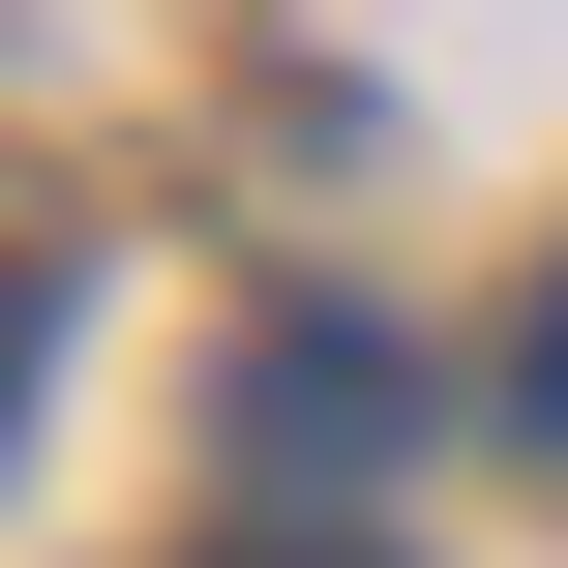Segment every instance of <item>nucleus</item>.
I'll return each instance as SVG.
<instances>
[{
	"instance_id": "obj_1",
	"label": "nucleus",
	"mask_w": 568,
	"mask_h": 568,
	"mask_svg": "<svg viewBox=\"0 0 568 568\" xmlns=\"http://www.w3.org/2000/svg\"><path fill=\"white\" fill-rule=\"evenodd\" d=\"M389 449H419V359L389 329H240V479L270 509H359Z\"/></svg>"
},
{
	"instance_id": "obj_2",
	"label": "nucleus",
	"mask_w": 568,
	"mask_h": 568,
	"mask_svg": "<svg viewBox=\"0 0 568 568\" xmlns=\"http://www.w3.org/2000/svg\"><path fill=\"white\" fill-rule=\"evenodd\" d=\"M509 449H568V300H539V329H509Z\"/></svg>"
},
{
	"instance_id": "obj_3",
	"label": "nucleus",
	"mask_w": 568,
	"mask_h": 568,
	"mask_svg": "<svg viewBox=\"0 0 568 568\" xmlns=\"http://www.w3.org/2000/svg\"><path fill=\"white\" fill-rule=\"evenodd\" d=\"M270 568H329V539H270Z\"/></svg>"
}]
</instances>
